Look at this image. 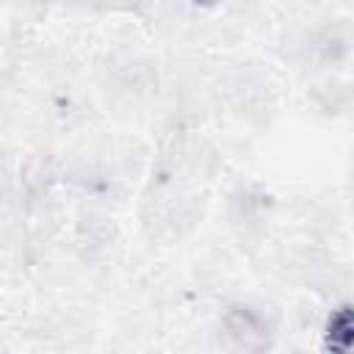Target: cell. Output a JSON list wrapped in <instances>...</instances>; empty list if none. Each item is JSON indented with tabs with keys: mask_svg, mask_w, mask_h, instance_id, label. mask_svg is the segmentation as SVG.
Returning <instances> with one entry per match:
<instances>
[{
	"mask_svg": "<svg viewBox=\"0 0 354 354\" xmlns=\"http://www.w3.org/2000/svg\"><path fill=\"white\" fill-rule=\"evenodd\" d=\"M224 340L238 354H263L268 348V326L249 307H230L221 318Z\"/></svg>",
	"mask_w": 354,
	"mask_h": 354,
	"instance_id": "obj_1",
	"label": "cell"
},
{
	"mask_svg": "<svg viewBox=\"0 0 354 354\" xmlns=\"http://www.w3.org/2000/svg\"><path fill=\"white\" fill-rule=\"evenodd\" d=\"M113 235H116V224L102 213H83L77 221V241L86 243L88 249L108 246Z\"/></svg>",
	"mask_w": 354,
	"mask_h": 354,
	"instance_id": "obj_2",
	"label": "cell"
},
{
	"mask_svg": "<svg viewBox=\"0 0 354 354\" xmlns=\"http://www.w3.org/2000/svg\"><path fill=\"white\" fill-rule=\"evenodd\" d=\"M326 340L335 354L351 351V310H348V304H343L340 310L332 313L329 326H326Z\"/></svg>",
	"mask_w": 354,
	"mask_h": 354,
	"instance_id": "obj_3",
	"label": "cell"
},
{
	"mask_svg": "<svg viewBox=\"0 0 354 354\" xmlns=\"http://www.w3.org/2000/svg\"><path fill=\"white\" fill-rule=\"evenodd\" d=\"M346 47H348V39H346V33H343L340 28H326V30L318 36V41H315V50H318L326 61H337V58L346 53Z\"/></svg>",
	"mask_w": 354,
	"mask_h": 354,
	"instance_id": "obj_4",
	"label": "cell"
}]
</instances>
